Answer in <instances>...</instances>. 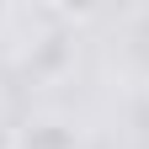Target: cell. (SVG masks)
<instances>
[{
  "mask_svg": "<svg viewBox=\"0 0 149 149\" xmlns=\"http://www.w3.org/2000/svg\"><path fill=\"white\" fill-rule=\"evenodd\" d=\"M0 123H6V112H0Z\"/></svg>",
  "mask_w": 149,
  "mask_h": 149,
  "instance_id": "5",
  "label": "cell"
},
{
  "mask_svg": "<svg viewBox=\"0 0 149 149\" xmlns=\"http://www.w3.org/2000/svg\"><path fill=\"white\" fill-rule=\"evenodd\" d=\"M74 53H80L74 32H43V37H37V43L27 48L22 69L32 74V80H64V74L74 69Z\"/></svg>",
  "mask_w": 149,
  "mask_h": 149,
  "instance_id": "1",
  "label": "cell"
},
{
  "mask_svg": "<svg viewBox=\"0 0 149 149\" xmlns=\"http://www.w3.org/2000/svg\"><path fill=\"white\" fill-rule=\"evenodd\" d=\"M6 27H11V6L0 0V32H6Z\"/></svg>",
  "mask_w": 149,
  "mask_h": 149,
  "instance_id": "4",
  "label": "cell"
},
{
  "mask_svg": "<svg viewBox=\"0 0 149 149\" xmlns=\"http://www.w3.org/2000/svg\"><path fill=\"white\" fill-rule=\"evenodd\" d=\"M139 149H149V144H139Z\"/></svg>",
  "mask_w": 149,
  "mask_h": 149,
  "instance_id": "6",
  "label": "cell"
},
{
  "mask_svg": "<svg viewBox=\"0 0 149 149\" xmlns=\"http://www.w3.org/2000/svg\"><path fill=\"white\" fill-rule=\"evenodd\" d=\"M16 149H80V128L64 117H32L16 128Z\"/></svg>",
  "mask_w": 149,
  "mask_h": 149,
  "instance_id": "2",
  "label": "cell"
},
{
  "mask_svg": "<svg viewBox=\"0 0 149 149\" xmlns=\"http://www.w3.org/2000/svg\"><path fill=\"white\" fill-rule=\"evenodd\" d=\"M0 149H16V128L11 123H0Z\"/></svg>",
  "mask_w": 149,
  "mask_h": 149,
  "instance_id": "3",
  "label": "cell"
}]
</instances>
